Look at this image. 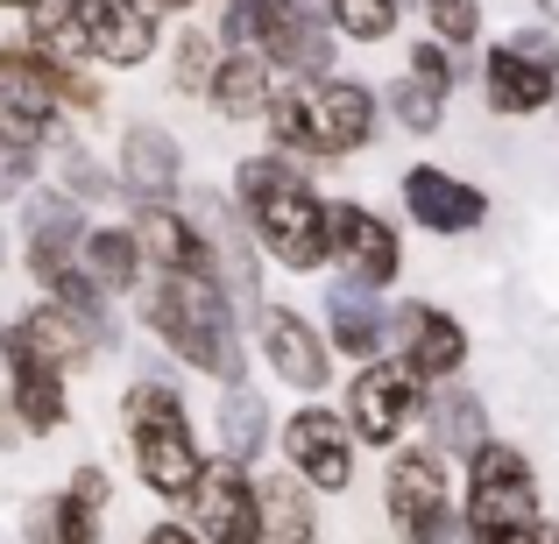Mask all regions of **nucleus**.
Segmentation results:
<instances>
[{
    "mask_svg": "<svg viewBox=\"0 0 559 544\" xmlns=\"http://www.w3.org/2000/svg\"><path fill=\"white\" fill-rule=\"evenodd\" d=\"M219 191L241 213L248 241H255V255L270 269H284V276H326L333 269V241H326L333 198L319 191L312 170L284 164L276 149H248Z\"/></svg>",
    "mask_w": 559,
    "mask_h": 544,
    "instance_id": "obj_1",
    "label": "nucleus"
},
{
    "mask_svg": "<svg viewBox=\"0 0 559 544\" xmlns=\"http://www.w3.org/2000/svg\"><path fill=\"white\" fill-rule=\"evenodd\" d=\"M135 333L150 347H164L178 367L219 382V389L255 375V347H248L241 312H234V298L219 290V276H205V269L150 276V283L135 290Z\"/></svg>",
    "mask_w": 559,
    "mask_h": 544,
    "instance_id": "obj_2",
    "label": "nucleus"
},
{
    "mask_svg": "<svg viewBox=\"0 0 559 544\" xmlns=\"http://www.w3.org/2000/svg\"><path fill=\"white\" fill-rule=\"evenodd\" d=\"M121 418V438H128V460H135V481L150 503H185L191 481L205 474V438H199V418H191L185 389L170 375H135L114 403Z\"/></svg>",
    "mask_w": 559,
    "mask_h": 544,
    "instance_id": "obj_3",
    "label": "nucleus"
},
{
    "mask_svg": "<svg viewBox=\"0 0 559 544\" xmlns=\"http://www.w3.org/2000/svg\"><path fill=\"white\" fill-rule=\"evenodd\" d=\"M453 503H461V537L467 544H538L546 531V481H538L532 446L496 432L475 460H461L453 481Z\"/></svg>",
    "mask_w": 559,
    "mask_h": 544,
    "instance_id": "obj_4",
    "label": "nucleus"
},
{
    "mask_svg": "<svg viewBox=\"0 0 559 544\" xmlns=\"http://www.w3.org/2000/svg\"><path fill=\"white\" fill-rule=\"evenodd\" d=\"M453 460H439L425 438H404L396 452H382V531L396 544H467L461 537V503H453Z\"/></svg>",
    "mask_w": 559,
    "mask_h": 544,
    "instance_id": "obj_5",
    "label": "nucleus"
},
{
    "mask_svg": "<svg viewBox=\"0 0 559 544\" xmlns=\"http://www.w3.org/2000/svg\"><path fill=\"white\" fill-rule=\"evenodd\" d=\"M425 403H432V382L418 375L411 361L396 354H376L347 375V396H341V418L355 432L361 452H396L404 438L425 432Z\"/></svg>",
    "mask_w": 559,
    "mask_h": 544,
    "instance_id": "obj_6",
    "label": "nucleus"
},
{
    "mask_svg": "<svg viewBox=\"0 0 559 544\" xmlns=\"http://www.w3.org/2000/svg\"><path fill=\"white\" fill-rule=\"evenodd\" d=\"M276 467H290V474H298L319 503L355 495L361 446H355V432H347V418H341V403H333V396L290 403L284 418H276Z\"/></svg>",
    "mask_w": 559,
    "mask_h": 544,
    "instance_id": "obj_7",
    "label": "nucleus"
},
{
    "mask_svg": "<svg viewBox=\"0 0 559 544\" xmlns=\"http://www.w3.org/2000/svg\"><path fill=\"white\" fill-rule=\"evenodd\" d=\"M248 347H255V367H270V382H276V389H290L298 403L333 396L341 361H333L326 333H319V318L305 312V304L270 298V304L255 312V326H248Z\"/></svg>",
    "mask_w": 559,
    "mask_h": 544,
    "instance_id": "obj_8",
    "label": "nucleus"
},
{
    "mask_svg": "<svg viewBox=\"0 0 559 544\" xmlns=\"http://www.w3.org/2000/svg\"><path fill=\"white\" fill-rule=\"evenodd\" d=\"M114 184H121V213L128 205H178L191 184L185 135L156 113H128L114 135Z\"/></svg>",
    "mask_w": 559,
    "mask_h": 544,
    "instance_id": "obj_9",
    "label": "nucleus"
},
{
    "mask_svg": "<svg viewBox=\"0 0 559 544\" xmlns=\"http://www.w3.org/2000/svg\"><path fill=\"white\" fill-rule=\"evenodd\" d=\"M114 474L107 460H79L50 495L22 503V544H107Z\"/></svg>",
    "mask_w": 559,
    "mask_h": 544,
    "instance_id": "obj_10",
    "label": "nucleus"
},
{
    "mask_svg": "<svg viewBox=\"0 0 559 544\" xmlns=\"http://www.w3.org/2000/svg\"><path fill=\"white\" fill-rule=\"evenodd\" d=\"M396 213L432 241H467L496 219V198L447 164H404L396 170Z\"/></svg>",
    "mask_w": 559,
    "mask_h": 544,
    "instance_id": "obj_11",
    "label": "nucleus"
},
{
    "mask_svg": "<svg viewBox=\"0 0 559 544\" xmlns=\"http://www.w3.org/2000/svg\"><path fill=\"white\" fill-rule=\"evenodd\" d=\"M305 107H312V135H319L326 170L376 149V135H382V85L376 78H361V71H326V78L305 85Z\"/></svg>",
    "mask_w": 559,
    "mask_h": 544,
    "instance_id": "obj_12",
    "label": "nucleus"
},
{
    "mask_svg": "<svg viewBox=\"0 0 559 544\" xmlns=\"http://www.w3.org/2000/svg\"><path fill=\"white\" fill-rule=\"evenodd\" d=\"M85 227H93V213H85L79 198H64L50 178L28 191V198L14 205V247H22V276H28V283L50 290L64 269H79Z\"/></svg>",
    "mask_w": 559,
    "mask_h": 544,
    "instance_id": "obj_13",
    "label": "nucleus"
},
{
    "mask_svg": "<svg viewBox=\"0 0 559 544\" xmlns=\"http://www.w3.org/2000/svg\"><path fill=\"white\" fill-rule=\"evenodd\" d=\"M390 354L411 361L425 382H461L467 361H475V333H467L461 312H447V304L432 298H390Z\"/></svg>",
    "mask_w": 559,
    "mask_h": 544,
    "instance_id": "obj_14",
    "label": "nucleus"
},
{
    "mask_svg": "<svg viewBox=\"0 0 559 544\" xmlns=\"http://www.w3.org/2000/svg\"><path fill=\"white\" fill-rule=\"evenodd\" d=\"M326 241H333V269H341V276L382 290V298L404 283L411 255H404V227H396L390 213H376V205H361V198H333Z\"/></svg>",
    "mask_w": 559,
    "mask_h": 544,
    "instance_id": "obj_15",
    "label": "nucleus"
},
{
    "mask_svg": "<svg viewBox=\"0 0 559 544\" xmlns=\"http://www.w3.org/2000/svg\"><path fill=\"white\" fill-rule=\"evenodd\" d=\"M8 347L22 361L57 367V375H85L93 361H107V340H99L79 312H64V304H50V298H28L22 312H8Z\"/></svg>",
    "mask_w": 559,
    "mask_h": 544,
    "instance_id": "obj_16",
    "label": "nucleus"
},
{
    "mask_svg": "<svg viewBox=\"0 0 559 544\" xmlns=\"http://www.w3.org/2000/svg\"><path fill=\"white\" fill-rule=\"evenodd\" d=\"M185 523L205 544H255V467H234L219 452H205V474L185 495Z\"/></svg>",
    "mask_w": 559,
    "mask_h": 544,
    "instance_id": "obj_17",
    "label": "nucleus"
},
{
    "mask_svg": "<svg viewBox=\"0 0 559 544\" xmlns=\"http://www.w3.org/2000/svg\"><path fill=\"white\" fill-rule=\"evenodd\" d=\"M85 22L93 71H150L164 57V22L142 0H71Z\"/></svg>",
    "mask_w": 559,
    "mask_h": 544,
    "instance_id": "obj_18",
    "label": "nucleus"
},
{
    "mask_svg": "<svg viewBox=\"0 0 559 544\" xmlns=\"http://www.w3.org/2000/svg\"><path fill=\"white\" fill-rule=\"evenodd\" d=\"M481 107L496 121H538L559 107V64H538L518 43H481Z\"/></svg>",
    "mask_w": 559,
    "mask_h": 544,
    "instance_id": "obj_19",
    "label": "nucleus"
},
{
    "mask_svg": "<svg viewBox=\"0 0 559 544\" xmlns=\"http://www.w3.org/2000/svg\"><path fill=\"white\" fill-rule=\"evenodd\" d=\"M319 333H326V347H333V361H376V354H390V298L369 283H355V276H341L333 269L326 276V298H319Z\"/></svg>",
    "mask_w": 559,
    "mask_h": 544,
    "instance_id": "obj_20",
    "label": "nucleus"
},
{
    "mask_svg": "<svg viewBox=\"0 0 559 544\" xmlns=\"http://www.w3.org/2000/svg\"><path fill=\"white\" fill-rule=\"evenodd\" d=\"M418 438L439 452V460H453V467L475 460V452L496 438V410H489V396H481L467 375H461V382H439L432 403H425V432H418Z\"/></svg>",
    "mask_w": 559,
    "mask_h": 544,
    "instance_id": "obj_21",
    "label": "nucleus"
},
{
    "mask_svg": "<svg viewBox=\"0 0 559 544\" xmlns=\"http://www.w3.org/2000/svg\"><path fill=\"white\" fill-rule=\"evenodd\" d=\"M255 544H326L319 495L290 467H255Z\"/></svg>",
    "mask_w": 559,
    "mask_h": 544,
    "instance_id": "obj_22",
    "label": "nucleus"
},
{
    "mask_svg": "<svg viewBox=\"0 0 559 544\" xmlns=\"http://www.w3.org/2000/svg\"><path fill=\"white\" fill-rule=\"evenodd\" d=\"M213 452L234 467H270L276 452V410L255 382H234L213 396Z\"/></svg>",
    "mask_w": 559,
    "mask_h": 544,
    "instance_id": "obj_23",
    "label": "nucleus"
},
{
    "mask_svg": "<svg viewBox=\"0 0 559 544\" xmlns=\"http://www.w3.org/2000/svg\"><path fill=\"white\" fill-rule=\"evenodd\" d=\"M276 85L284 78L270 71L262 50H219V71H213V85H205V113H213L219 128H262Z\"/></svg>",
    "mask_w": 559,
    "mask_h": 544,
    "instance_id": "obj_24",
    "label": "nucleus"
},
{
    "mask_svg": "<svg viewBox=\"0 0 559 544\" xmlns=\"http://www.w3.org/2000/svg\"><path fill=\"white\" fill-rule=\"evenodd\" d=\"M128 227H135L142 241V262H150V276H178V269H205L213 276V255H205V233L199 219L185 213V205H128Z\"/></svg>",
    "mask_w": 559,
    "mask_h": 544,
    "instance_id": "obj_25",
    "label": "nucleus"
},
{
    "mask_svg": "<svg viewBox=\"0 0 559 544\" xmlns=\"http://www.w3.org/2000/svg\"><path fill=\"white\" fill-rule=\"evenodd\" d=\"M79 269L93 276V290L114 298V304H135V290L150 283V262H142V241H135L128 219H93V227H85Z\"/></svg>",
    "mask_w": 559,
    "mask_h": 544,
    "instance_id": "obj_26",
    "label": "nucleus"
},
{
    "mask_svg": "<svg viewBox=\"0 0 559 544\" xmlns=\"http://www.w3.org/2000/svg\"><path fill=\"white\" fill-rule=\"evenodd\" d=\"M0 396H8L22 438H57L71 424V375H57V367H43V361L14 354L8 375H0Z\"/></svg>",
    "mask_w": 559,
    "mask_h": 544,
    "instance_id": "obj_27",
    "label": "nucleus"
},
{
    "mask_svg": "<svg viewBox=\"0 0 559 544\" xmlns=\"http://www.w3.org/2000/svg\"><path fill=\"white\" fill-rule=\"evenodd\" d=\"M219 71V36L213 22H178L164 36V78H170V99H185V107H205V85H213Z\"/></svg>",
    "mask_w": 559,
    "mask_h": 544,
    "instance_id": "obj_28",
    "label": "nucleus"
},
{
    "mask_svg": "<svg viewBox=\"0 0 559 544\" xmlns=\"http://www.w3.org/2000/svg\"><path fill=\"white\" fill-rule=\"evenodd\" d=\"M50 164H57V191L64 198H79L85 213L99 219V205H121V184H114V164H99L93 149H85V135L79 142H64V149H50Z\"/></svg>",
    "mask_w": 559,
    "mask_h": 544,
    "instance_id": "obj_29",
    "label": "nucleus"
},
{
    "mask_svg": "<svg viewBox=\"0 0 559 544\" xmlns=\"http://www.w3.org/2000/svg\"><path fill=\"white\" fill-rule=\"evenodd\" d=\"M382 121H396L411 142H432L439 128L453 121V99L432 93V85H418V78H390L382 85Z\"/></svg>",
    "mask_w": 559,
    "mask_h": 544,
    "instance_id": "obj_30",
    "label": "nucleus"
},
{
    "mask_svg": "<svg viewBox=\"0 0 559 544\" xmlns=\"http://www.w3.org/2000/svg\"><path fill=\"white\" fill-rule=\"evenodd\" d=\"M326 22L341 43H355V50H382V43H396V28H404V0H326Z\"/></svg>",
    "mask_w": 559,
    "mask_h": 544,
    "instance_id": "obj_31",
    "label": "nucleus"
},
{
    "mask_svg": "<svg viewBox=\"0 0 559 544\" xmlns=\"http://www.w3.org/2000/svg\"><path fill=\"white\" fill-rule=\"evenodd\" d=\"M425 22V36L447 43V50H481L489 43V0H411Z\"/></svg>",
    "mask_w": 559,
    "mask_h": 544,
    "instance_id": "obj_32",
    "label": "nucleus"
},
{
    "mask_svg": "<svg viewBox=\"0 0 559 544\" xmlns=\"http://www.w3.org/2000/svg\"><path fill=\"white\" fill-rule=\"evenodd\" d=\"M404 78H418V85H432V93H461L467 85V71H461V50H447V43H432V36H411L404 43Z\"/></svg>",
    "mask_w": 559,
    "mask_h": 544,
    "instance_id": "obj_33",
    "label": "nucleus"
},
{
    "mask_svg": "<svg viewBox=\"0 0 559 544\" xmlns=\"http://www.w3.org/2000/svg\"><path fill=\"white\" fill-rule=\"evenodd\" d=\"M503 43H518V50L538 57V64H559V28H546V22H518Z\"/></svg>",
    "mask_w": 559,
    "mask_h": 544,
    "instance_id": "obj_34",
    "label": "nucleus"
},
{
    "mask_svg": "<svg viewBox=\"0 0 559 544\" xmlns=\"http://www.w3.org/2000/svg\"><path fill=\"white\" fill-rule=\"evenodd\" d=\"M135 544H205V537L191 531L185 517H150V523L135 531Z\"/></svg>",
    "mask_w": 559,
    "mask_h": 544,
    "instance_id": "obj_35",
    "label": "nucleus"
},
{
    "mask_svg": "<svg viewBox=\"0 0 559 544\" xmlns=\"http://www.w3.org/2000/svg\"><path fill=\"white\" fill-rule=\"evenodd\" d=\"M142 8H150L156 22H191V14H199V0H142Z\"/></svg>",
    "mask_w": 559,
    "mask_h": 544,
    "instance_id": "obj_36",
    "label": "nucleus"
},
{
    "mask_svg": "<svg viewBox=\"0 0 559 544\" xmlns=\"http://www.w3.org/2000/svg\"><path fill=\"white\" fill-rule=\"evenodd\" d=\"M532 8H538V22H546V28H559V0H532Z\"/></svg>",
    "mask_w": 559,
    "mask_h": 544,
    "instance_id": "obj_37",
    "label": "nucleus"
},
{
    "mask_svg": "<svg viewBox=\"0 0 559 544\" xmlns=\"http://www.w3.org/2000/svg\"><path fill=\"white\" fill-rule=\"evenodd\" d=\"M8 361H14V347H8V318H0V375H8Z\"/></svg>",
    "mask_w": 559,
    "mask_h": 544,
    "instance_id": "obj_38",
    "label": "nucleus"
},
{
    "mask_svg": "<svg viewBox=\"0 0 559 544\" xmlns=\"http://www.w3.org/2000/svg\"><path fill=\"white\" fill-rule=\"evenodd\" d=\"M538 544H559V517H546V531H538Z\"/></svg>",
    "mask_w": 559,
    "mask_h": 544,
    "instance_id": "obj_39",
    "label": "nucleus"
},
{
    "mask_svg": "<svg viewBox=\"0 0 559 544\" xmlns=\"http://www.w3.org/2000/svg\"><path fill=\"white\" fill-rule=\"evenodd\" d=\"M28 8H43V0H14V14H28Z\"/></svg>",
    "mask_w": 559,
    "mask_h": 544,
    "instance_id": "obj_40",
    "label": "nucleus"
},
{
    "mask_svg": "<svg viewBox=\"0 0 559 544\" xmlns=\"http://www.w3.org/2000/svg\"><path fill=\"white\" fill-rule=\"evenodd\" d=\"M0 8H14V0H0Z\"/></svg>",
    "mask_w": 559,
    "mask_h": 544,
    "instance_id": "obj_41",
    "label": "nucleus"
}]
</instances>
